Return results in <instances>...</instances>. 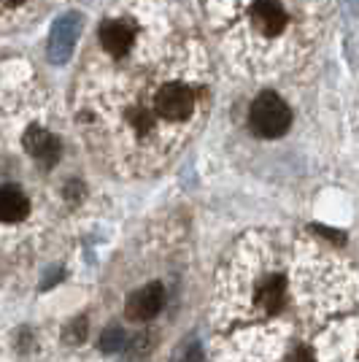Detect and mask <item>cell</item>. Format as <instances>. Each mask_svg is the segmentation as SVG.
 <instances>
[{
	"mask_svg": "<svg viewBox=\"0 0 359 362\" xmlns=\"http://www.w3.org/2000/svg\"><path fill=\"white\" fill-rule=\"evenodd\" d=\"M249 124L257 136L262 138H278L284 136L292 124V111L276 92H262L252 103L249 111Z\"/></svg>",
	"mask_w": 359,
	"mask_h": 362,
	"instance_id": "obj_1",
	"label": "cell"
},
{
	"mask_svg": "<svg viewBox=\"0 0 359 362\" xmlns=\"http://www.w3.org/2000/svg\"><path fill=\"white\" fill-rule=\"evenodd\" d=\"M22 144H25V149L30 151V157L41 160L46 165L60 160V141L52 136L49 130H44V127H30L25 133V138H22Z\"/></svg>",
	"mask_w": 359,
	"mask_h": 362,
	"instance_id": "obj_5",
	"label": "cell"
},
{
	"mask_svg": "<svg viewBox=\"0 0 359 362\" xmlns=\"http://www.w3.org/2000/svg\"><path fill=\"white\" fill-rule=\"evenodd\" d=\"M289 362H314V357H311L305 349H298V351L289 357Z\"/></svg>",
	"mask_w": 359,
	"mask_h": 362,
	"instance_id": "obj_11",
	"label": "cell"
},
{
	"mask_svg": "<svg viewBox=\"0 0 359 362\" xmlns=\"http://www.w3.org/2000/svg\"><path fill=\"white\" fill-rule=\"evenodd\" d=\"M122 344H124V335H122L119 327H111V330L100 338V349H105V351H114V349H119Z\"/></svg>",
	"mask_w": 359,
	"mask_h": 362,
	"instance_id": "obj_9",
	"label": "cell"
},
{
	"mask_svg": "<svg viewBox=\"0 0 359 362\" xmlns=\"http://www.w3.org/2000/svg\"><path fill=\"white\" fill-rule=\"evenodd\" d=\"M252 22L262 35H278L286 25L284 6L278 0H257L252 6Z\"/></svg>",
	"mask_w": 359,
	"mask_h": 362,
	"instance_id": "obj_4",
	"label": "cell"
},
{
	"mask_svg": "<svg viewBox=\"0 0 359 362\" xmlns=\"http://www.w3.org/2000/svg\"><path fill=\"white\" fill-rule=\"evenodd\" d=\"M133 35H135V30L130 25H124V22H105L103 28L98 30L100 46H103L108 54H114V57H122V54L130 49Z\"/></svg>",
	"mask_w": 359,
	"mask_h": 362,
	"instance_id": "obj_6",
	"label": "cell"
},
{
	"mask_svg": "<svg viewBox=\"0 0 359 362\" xmlns=\"http://www.w3.org/2000/svg\"><path fill=\"white\" fill-rule=\"evenodd\" d=\"M284 298H286V284H284V279H278V276L265 279V281L259 284V289H257V303H259L268 314L278 311V308L284 305Z\"/></svg>",
	"mask_w": 359,
	"mask_h": 362,
	"instance_id": "obj_8",
	"label": "cell"
},
{
	"mask_svg": "<svg viewBox=\"0 0 359 362\" xmlns=\"http://www.w3.org/2000/svg\"><path fill=\"white\" fill-rule=\"evenodd\" d=\"M30 214V203L16 187H0V222H19Z\"/></svg>",
	"mask_w": 359,
	"mask_h": 362,
	"instance_id": "obj_7",
	"label": "cell"
},
{
	"mask_svg": "<svg viewBox=\"0 0 359 362\" xmlns=\"http://www.w3.org/2000/svg\"><path fill=\"white\" fill-rule=\"evenodd\" d=\"M84 335H87V322H84V319H76L71 332H68V341H71V344H78V341H84Z\"/></svg>",
	"mask_w": 359,
	"mask_h": 362,
	"instance_id": "obj_10",
	"label": "cell"
},
{
	"mask_svg": "<svg viewBox=\"0 0 359 362\" xmlns=\"http://www.w3.org/2000/svg\"><path fill=\"white\" fill-rule=\"evenodd\" d=\"M3 3H8V6H19V3H25V0H3Z\"/></svg>",
	"mask_w": 359,
	"mask_h": 362,
	"instance_id": "obj_12",
	"label": "cell"
},
{
	"mask_svg": "<svg viewBox=\"0 0 359 362\" xmlns=\"http://www.w3.org/2000/svg\"><path fill=\"white\" fill-rule=\"evenodd\" d=\"M154 106H157V111L163 114L165 119L184 122L192 114V108H195V95L184 84H167V87L157 92Z\"/></svg>",
	"mask_w": 359,
	"mask_h": 362,
	"instance_id": "obj_2",
	"label": "cell"
},
{
	"mask_svg": "<svg viewBox=\"0 0 359 362\" xmlns=\"http://www.w3.org/2000/svg\"><path fill=\"white\" fill-rule=\"evenodd\" d=\"M163 303H165L163 284H157V281H154V284H146V287H141L133 298H130V303H127V317L135 319V322H146V319L160 314Z\"/></svg>",
	"mask_w": 359,
	"mask_h": 362,
	"instance_id": "obj_3",
	"label": "cell"
}]
</instances>
